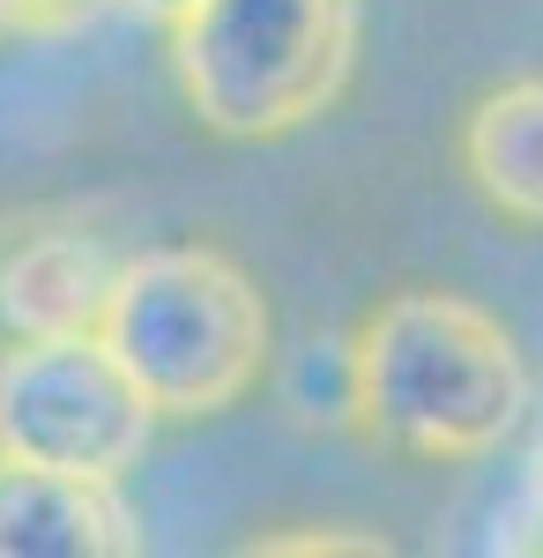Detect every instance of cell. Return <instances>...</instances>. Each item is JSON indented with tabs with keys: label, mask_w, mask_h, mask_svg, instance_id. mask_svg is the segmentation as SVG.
I'll use <instances>...</instances> for the list:
<instances>
[{
	"label": "cell",
	"mask_w": 543,
	"mask_h": 558,
	"mask_svg": "<svg viewBox=\"0 0 543 558\" xmlns=\"http://www.w3.org/2000/svg\"><path fill=\"white\" fill-rule=\"evenodd\" d=\"M105 260L83 239H38L0 268V313L15 336H52V328H89L105 299Z\"/></svg>",
	"instance_id": "obj_7"
},
{
	"label": "cell",
	"mask_w": 543,
	"mask_h": 558,
	"mask_svg": "<svg viewBox=\"0 0 543 558\" xmlns=\"http://www.w3.org/2000/svg\"><path fill=\"white\" fill-rule=\"evenodd\" d=\"M89 336L157 417H216L268 365V305L216 246H149L105 276Z\"/></svg>",
	"instance_id": "obj_2"
},
{
	"label": "cell",
	"mask_w": 543,
	"mask_h": 558,
	"mask_svg": "<svg viewBox=\"0 0 543 558\" xmlns=\"http://www.w3.org/2000/svg\"><path fill=\"white\" fill-rule=\"evenodd\" d=\"M358 60V0H186L171 68L186 112L224 142H276L321 120Z\"/></svg>",
	"instance_id": "obj_3"
},
{
	"label": "cell",
	"mask_w": 543,
	"mask_h": 558,
	"mask_svg": "<svg viewBox=\"0 0 543 558\" xmlns=\"http://www.w3.org/2000/svg\"><path fill=\"white\" fill-rule=\"evenodd\" d=\"M529 417V357L461 291H395L350 336V425L418 454L484 462Z\"/></svg>",
	"instance_id": "obj_1"
},
{
	"label": "cell",
	"mask_w": 543,
	"mask_h": 558,
	"mask_svg": "<svg viewBox=\"0 0 543 558\" xmlns=\"http://www.w3.org/2000/svg\"><path fill=\"white\" fill-rule=\"evenodd\" d=\"M15 15H23V0H0V31H8V23H15Z\"/></svg>",
	"instance_id": "obj_9"
},
{
	"label": "cell",
	"mask_w": 543,
	"mask_h": 558,
	"mask_svg": "<svg viewBox=\"0 0 543 558\" xmlns=\"http://www.w3.org/2000/svg\"><path fill=\"white\" fill-rule=\"evenodd\" d=\"M461 172L469 186L506 216L543 231V75H514V83L484 89L461 120Z\"/></svg>",
	"instance_id": "obj_6"
},
{
	"label": "cell",
	"mask_w": 543,
	"mask_h": 558,
	"mask_svg": "<svg viewBox=\"0 0 543 558\" xmlns=\"http://www.w3.org/2000/svg\"><path fill=\"white\" fill-rule=\"evenodd\" d=\"M120 8H134V15H149V23H165V31H171V15H179L186 0H120Z\"/></svg>",
	"instance_id": "obj_8"
},
{
	"label": "cell",
	"mask_w": 543,
	"mask_h": 558,
	"mask_svg": "<svg viewBox=\"0 0 543 558\" xmlns=\"http://www.w3.org/2000/svg\"><path fill=\"white\" fill-rule=\"evenodd\" d=\"M142 529L120 499V476L45 470L0 454V558H126Z\"/></svg>",
	"instance_id": "obj_5"
},
{
	"label": "cell",
	"mask_w": 543,
	"mask_h": 558,
	"mask_svg": "<svg viewBox=\"0 0 543 558\" xmlns=\"http://www.w3.org/2000/svg\"><path fill=\"white\" fill-rule=\"evenodd\" d=\"M149 425L157 410L89 328L15 336L0 350V454L45 470L126 476L149 447Z\"/></svg>",
	"instance_id": "obj_4"
}]
</instances>
